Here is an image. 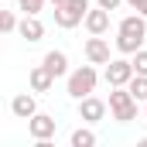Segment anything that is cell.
Listing matches in <instances>:
<instances>
[{
	"label": "cell",
	"mask_w": 147,
	"mask_h": 147,
	"mask_svg": "<svg viewBox=\"0 0 147 147\" xmlns=\"http://www.w3.org/2000/svg\"><path fill=\"white\" fill-rule=\"evenodd\" d=\"M144 38H147V17L144 14H130L116 24V51L123 55H134L144 48Z\"/></svg>",
	"instance_id": "1"
},
{
	"label": "cell",
	"mask_w": 147,
	"mask_h": 147,
	"mask_svg": "<svg viewBox=\"0 0 147 147\" xmlns=\"http://www.w3.org/2000/svg\"><path fill=\"white\" fill-rule=\"evenodd\" d=\"M96 82H99V75L92 69V62L89 65H79V69H72V72L65 75V92L72 99H86V96L96 92Z\"/></svg>",
	"instance_id": "2"
},
{
	"label": "cell",
	"mask_w": 147,
	"mask_h": 147,
	"mask_svg": "<svg viewBox=\"0 0 147 147\" xmlns=\"http://www.w3.org/2000/svg\"><path fill=\"white\" fill-rule=\"evenodd\" d=\"M137 96L127 89V86H113L110 89V113L116 123H130V120H137Z\"/></svg>",
	"instance_id": "3"
},
{
	"label": "cell",
	"mask_w": 147,
	"mask_h": 147,
	"mask_svg": "<svg viewBox=\"0 0 147 147\" xmlns=\"http://www.w3.org/2000/svg\"><path fill=\"white\" fill-rule=\"evenodd\" d=\"M86 14H89V0H65L55 7V24L62 31H72L86 21Z\"/></svg>",
	"instance_id": "4"
},
{
	"label": "cell",
	"mask_w": 147,
	"mask_h": 147,
	"mask_svg": "<svg viewBox=\"0 0 147 147\" xmlns=\"http://www.w3.org/2000/svg\"><path fill=\"white\" fill-rule=\"evenodd\" d=\"M103 75H106V82H110V89H113V86H127L137 72H134V62L130 58H113Z\"/></svg>",
	"instance_id": "5"
},
{
	"label": "cell",
	"mask_w": 147,
	"mask_h": 147,
	"mask_svg": "<svg viewBox=\"0 0 147 147\" xmlns=\"http://www.w3.org/2000/svg\"><path fill=\"white\" fill-rule=\"evenodd\" d=\"M55 130H58V120L48 116V113H34V116L28 120V134H31L34 140H51Z\"/></svg>",
	"instance_id": "6"
},
{
	"label": "cell",
	"mask_w": 147,
	"mask_h": 147,
	"mask_svg": "<svg viewBox=\"0 0 147 147\" xmlns=\"http://www.w3.org/2000/svg\"><path fill=\"white\" fill-rule=\"evenodd\" d=\"M110 110V103H103L99 96H86V99H79V120L82 123H99L103 116Z\"/></svg>",
	"instance_id": "7"
},
{
	"label": "cell",
	"mask_w": 147,
	"mask_h": 147,
	"mask_svg": "<svg viewBox=\"0 0 147 147\" xmlns=\"http://www.w3.org/2000/svg\"><path fill=\"white\" fill-rule=\"evenodd\" d=\"M86 58L92 62V65H110V41L103 34H89V41H86Z\"/></svg>",
	"instance_id": "8"
},
{
	"label": "cell",
	"mask_w": 147,
	"mask_h": 147,
	"mask_svg": "<svg viewBox=\"0 0 147 147\" xmlns=\"http://www.w3.org/2000/svg\"><path fill=\"white\" fill-rule=\"evenodd\" d=\"M82 24H86V31H89V34H106V31H110V10H103L99 3H96V7H89V14H86V21H82Z\"/></svg>",
	"instance_id": "9"
},
{
	"label": "cell",
	"mask_w": 147,
	"mask_h": 147,
	"mask_svg": "<svg viewBox=\"0 0 147 147\" xmlns=\"http://www.w3.org/2000/svg\"><path fill=\"white\" fill-rule=\"evenodd\" d=\"M17 34L24 38L28 45H38V41L45 38V24L38 21V14H24V21L17 24Z\"/></svg>",
	"instance_id": "10"
},
{
	"label": "cell",
	"mask_w": 147,
	"mask_h": 147,
	"mask_svg": "<svg viewBox=\"0 0 147 147\" xmlns=\"http://www.w3.org/2000/svg\"><path fill=\"white\" fill-rule=\"evenodd\" d=\"M28 82H31V92H48V89L55 86V75H51V69L41 62V65H34V69L28 72Z\"/></svg>",
	"instance_id": "11"
},
{
	"label": "cell",
	"mask_w": 147,
	"mask_h": 147,
	"mask_svg": "<svg viewBox=\"0 0 147 147\" xmlns=\"http://www.w3.org/2000/svg\"><path fill=\"white\" fill-rule=\"evenodd\" d=\"M10 113L17 116V120H31L38 113V103H34V96L31 92H17L14 99H10Z\"/></svg>",
	"instance_id": "12"
},
{
	"label": "cell",
	"mask_w": 147,
	"mask_h": 147,
	"mask_svg": "<svg viewBox=\"0 0 147 147\" xmlns=\"http://www.w3.org/2000/svg\"><path fill=\"white\" fill-rule=\"evenodd\" d=\"M48 69H51V75L55 79H62V75H69L72 69H69V55L65 51H58V48H51V51H45V58H41Z\"/></svg>",
	"instance_id": "13"
},
{
	"label": "cell",
	"mask_w": 147,
	"mask_h": 147,
	"mask_svg": "<svg viewBox=\"0 0 147 147\" xmlns=\"http://www.w3.org/2000/svg\"><path fill=\"white\" fill-rule=\"evenodd\" d=\"M69 144H72V147H92V144H96V134H92L89 127H79V130H72Z\"/></svg>",
	"instance_id": "14"
},
{
	"label": "cell",
	"mask_w": 147,
	"mask_h": 147,
	"mask_svg": "<svg viewBox=\"0 0 147 147\" xmlns=\"http://www.w3.org/2000/svg\"><path fill=\"white\" fill-rule=\"evenodd\" d=\"M127 89H130L140 103H147V75H134V79L127 82Z\"/></svg>",
	"instance_id": "15"
},
{
	"label": "cell",
	"mask_w": 147,
	"mask_h": 147,
	"mask_svg": "<svg viewBox=\"0 0 147 147\" xmlns=\"http://www.w3.org/2000/svg\"><path fill=\"white\" fill-rule=\"evenodd\" d=\"M17 24H21V21L14 17V10H0V31H3V34H14Z\"/></svg>",
	"instance_id": "16"
},
{
	"label": "cell",
	"mask_w": 147,
	"mask_h": 147,
	"mask_svg": "<svg viewBox=\"0 0 147 147\" xmlns=\"http://www.w3.org/2000/svg\"><path fill=\"white\" fill-rule=\"evenodd\" d=\"M134 72L137 75H147V48H140V51H134Z\"/></svg>",
	"instance_id": "17"
},
{
	"label": "cell",
	"mask_w": 147,
	"mask_h": 147,
	"mask_svg": "<svg viewBox=\"0 0 147 147\" xmlns=\"http://www.w3.org/2000/svg\"><path fill=\"white\" fill-rule=\"evenodd\" d=\"M17 7H21V14H41L45 0H17Z\"/></svg>",
	"instance_id": "18"
},
{
	"label": "cell",
	"mask_w": 147,
	"mask_h": 147,
	"mask_svg": "<svg viewBox=\"0 0 147 147\" xmlns=\"http://www.w3.org/2000/svg\"><path fill=\"white\" fill-rule=\"evenodd\" d=\"M96 3H99V7H103V10H116V7H120V3H123V0H96Z\"/></svg>",
	"instance_id": "19"
},
{
	"label": "cell",
	"mask_w": 147,
	"mask_h": 147,
	"mask_svg": "<svg viewBox=\"0 0 147 147\" xmlns=\"http://www.w3.org/2000/svg\"><path fill=\"white\" fill-rule=\"evenodd\" d=\"M134 10H137V14H144V17H147V0H137V3H134Z\"/></svg>",
	"instance_id": "20"
},
{
	"label": "cell",
	"mask_w": 147,
	"mask_h": 147,
	"mask_svg": "<svg viewBox=\"0 0 147 147\" xmlns=\"http://www.w3.org/2000/svg\"><path fill=\"white\" fill-rule=\"evenodd\" d=\"M48 3H51V7H58V3H65V0H48Z\"/></svg>",
	"instance_id": "21"
},
{
	"label": "cell",
	"mask_w": 147,
	"mask_h": 147,
	"mask_svg": "<svg viewBox=\"0 0 147 147\" xmlns=\"http://www.w3.org/2000/svg\"><path fill=\"white\" fill-rule=\"evenodd\" d=\"M144 116H147V103H144Z\"/></svg>",
	"instance_id": "22"
}]
</instances>
